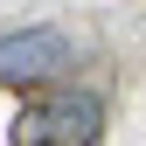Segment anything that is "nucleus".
Wrapping results in <instances>:
<instances>
[{"instance_id": "obj_2", "label": "nucleus", "mask_w": 146, "mask_h": 146, "mask_svg": "<svg viewBox=\"0 0 146 146\" xmlns=\"http://www.w3.org/2000/svg\"><path fill=\"white\" fill-rule=\"evenodd\" d=\"M70 63H77V49H70L63 28H21V35H0V84H7V90L56 84Z\"/></svg>"}, {"instance_id": "obj_1", "label": "nucleus", "mask_w": 146, "mask_h": 146, "mask_svg": "<svg viewBox=\"0 0 146 146\" xmlns=\"http://www.w3.org/2000/svg\"><path fill=\"white\" fill-rule=\"evenodd\" d=\"M98 132H104V104L90 90H49L14 118V146H98Z\"/></svg>"}]
</instances>
